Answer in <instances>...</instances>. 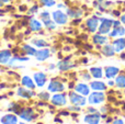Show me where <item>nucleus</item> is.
Here are the masks:
<instances>
[{
	"label": "nucleus",
	"instance_id": "7c9ffc66",
	"mask_svg": "<svg viewBox=\"0 0 125 124\" xmlns=\"http://www.w3.org/2000/svg\"><path fill=\"white\" fill-rule=\"evenodd\" d=\"M41 20L43 22L47 21V20H51V15H50V12L48 11H43L41 13Z\"/></svg>",
	"mask_w": 125,
	"mask_h": 124
},
{
	"label": "nucleus",
	"instance_id": "f704fd0d",
	"mask_svg": "<svg viewBox=\"0 0 125 124\" xmlns=\"http://www.w3.org/2000/svg\"><path fill=\"white\" fill-rule=\"evenodd\" d=\"M121 25V21H113V26L116 28V26H120Z\"/></svg>",
	"mask_w": 125,
	"mask_h": 124
},
{
	"label": "nucleus",
	"instance_id": "1a4fd4ad",
	"mask_svg": "<svg viewBox=\"0 0 125 124\" xmlns=\"http://www.w3.org/2000/svg\"><path fill=\"white\" fill-rule=\"evenodd\" d=\"M20 116H21L24 121L30 122V121H32L33 119H34L35 114H34V112H33L32 109H23V110H21V112H20Z\"/></svg>",
	"mask_w": 125,
	"mask_h": 124
},
{
	"label": "nucleus",
	"instance_id": "7ed1b4c3",
	"mask_svg": "<svg viewBox=\"0 0 125 124\" xmlns=\"http://www.w3.org/2000/svg\"><path fill=\"white\" fill-rule=\"evenodd\" d=\"M69 99H70V102L73 105H84L87 103V100L84 98V96L82 94H78L77 92H70L69 93Z\"/></svg>",
	"mask_w": 125,
	"mask_h": 124
},
{
	"label": "nucleus",
	"instance_id": "0eeeda50",
	"mask_svg": "<svg viewBox=\"0 0 125 124\" xmlns=\"http://www.w3.org/2000/svg\"><path fill=\"white\" fill-rule=\"evenodd\" d=\"M34 56L39 62H43L51 56V52L47 48H42V50H40V51H36Z\"/></svg>",
	"mask_w": 125,
	"mask_h": 124
},
{
	"label": "nucleus",
	"instance_id": "f8f14e48",
	"mask_svg": "<svg viewBox=\"0 0 125 124\" xmlns=\"http://www.w3.org/2000/svg\"><path fill=\"white\" fill-rule=\"evenodd\" d=\"M113 47H114V51L116 53H121L125 48V39H123V37L116 39L113 42Z\"/></svg>",
	"mask_w": 125,
	"mask_h": 124
},
{
	"label": "nucleus",
	"instance_id": "c9c22d12",
	"mask_svg": "<svg viewBox=\"0 0 125 124\" xmlns=\"http://www.w3.org/2000/svg\"><path fill=\"white\" fill-rule=\"evenodd\" d=\"M37 9H39V8H37V6H34V7H33V8L31 9V10H30V13H33V12H37Z\"/></svg>",
	"mask_w": 125,
	"mask_h": 124
},
{
	"label": "nucleus",
	"instance_id": "2f4dec72",
	"mask_svg": "<svg viewBox=\"0 0 125 124\" xmlns=\"http://www.w3.org/2000/svg\"><path fill=\"white\" fill-rule=\"evenodd\" d=\"M41 2L45 7H53L55 4V0H41Z\"/></svg>",
	"mask_w": 125,
	"mask_h": 124
},
{
	"label": "nucleus",
	"instance_id": "6ab92c4d",
	"mask_svg": "<svg viewBox=\"0 0 125 124\" xmlns=\"http://www.w3.org/2000/svg\"><path fill=\"white\" fill-rule=\"evenodd\" d=\"M93 42L95 44H98V45H104V44L108 43V37L99 33V34H95L93 36Z\"/></svg>",
	"mask_w": 125,
	"mask_h": 124
},
{
	"label": "nucleus",
	"instance_id": "9d476101",
	"mask_svg": "<svg viewBox=\"0 0 125 124\" xmlns=\"http://www.w3.org/2000/svg\"><path fill=\"white\" fill-rule=\"evenodd\" d=\"M46 80H47L46 75L43 74V72H35L34 74V81L37 87H43L45 85Z\"/></svg>",
	"mask_w": 125,
	"mask_h": 124
},
{
	"label": "nucleus",
	"instance_id": "a878e982",
	"mask_svg": "<svg viewBox=\"0 0 125 124\" xmlns=\"http://www.w3.org/2000/svg\"><path fill=\"white\" fill-rule=\"evenodd\" d=\"M67 14L70 18H79L81 17L82 11L81 10H73V9H68L67 10Z\"/></svg>",
	"mask_w": 125,
	"mask_h": 124
},
{
	"label": "nucleus",
	"instance_id": "2eb2a0df",
	"mask_svg": "<svg viewBox=\"0 0 125 124\" xmlns=\"http://www.w3.org/2000/svg\"><path fill=\"white\" fill-rule=\"evenodd\" d=\"M84 121L88 124H99L100 122V115L97 113H92V114H88L84 116Z\"/></svg>",
	"mask_w": 125,
	"mask_h": 124
},
{
	"label": "nucleus",
	"instance_id": "e433bc0d",
	"mask_svg": "<svg viewBox=\"0 0 125 124\" xmlns=\"http://www.w3.org/2000/svg\"><path fill=\"white\" fill-rule=\"evenodd\" d=\"M113 124H124V122L122 120H114Z\"/></svg>",
	"mask_w": 125,
	"mask_h": 124
},
{
	"label": "nucleus",
	"instance_id": "f03ea898",
	"mask_svg": "<svg viewBox=\"0 0 125 124\" xmlns=\"http://www.w3.org/2000/svg\"><path fill=\"white\" fill-rule=\"evenodd\" d=\"M52 19L57 24H66L68 21V15L61 10H56L52 13Z\"/></svg>",
	"mask_w": 125,
	"mask_h": 124
},
{
	"label": "nucleus",
	"instance_id": "bb28decb",
	"mask_svg": "<svg viewBox=\"0 0 125 124\" xmlns=\"http://www.w3.org/2000/svg\"><path fill=\"white\" fill-rule=\"evenodd\" d=\"M115 83L119 88H125V76L121 75V76H117L115 79Z\"/></svg>",
	"mask_w": 125,
	"mask_h": 124
},
{
	"label": "nucleus",
	"instance_id": "473e14b6",
	"mask_svg": "<svg viewBox=\"0 0 125 124\" xmlns=\"http://www.w3.org/2000/svg\"><path fill=\"white\" fill-rule=\"evenodd\" d=\"M39 97L42 99V100H48V99H50V94H48V92H41V93L39 94Z\"/></svg>",
	"mask_w": 125,
	"mask_h": 124
},
{
	"label": "nucleus",
	"instance_id": "ddd939ff",
	"mask_svg": "<svg viewBox=\"0 0 125 124\" xmlns=\"http://www.w3.org/2000/svg\"><path fill=\"white\" fill-rule=\"evenodd\" d=\"M119 72H120V69L117 67H114V66H109V67L105 68V77L108 79L114 78L115 76H117Z\"/></svg>",
	"mask_w": 125,
	"mask_h": 124
},
{
	"label": "nucleus",
	"instance_id": "a19ab883",
	"mask_svg": "<svg viewBox=\"0 0 125 124\" xmlns=\"http://www.w3.org/2000/svg\"><path fill=\"white\" fill-rule=\"evenodd\" d=\"M54 68H55V65H53V64L50 65V69H54Z\"/></svg>",
	"mask_w": 125,
	"mask_h": 124
},
{
	"label": "nucleus",
	"instance_id": "4be33fe9",
	"mask_svg": "<svg viewBox=\"0 0 125 124\" xmlns=\"http://www.w3.org/2000/svg\"><path fill=\"white\" fill-rule=\"evenodd\" d=\"M18 94H19L20 97H22V98H25V99H28V98H30V97H33L34 96V92L33 91H29L26 88H19L18 89Z\"/></svg>",
	"mask_w": 125,
	"mask_h": 124
},
{
	"label": "nucleus",
	"instance_id": "20e7f679",
	"mask_svg": "<svg viewBox=\"0 0 125 124\" xmlns=\"http://www.w3.org/2000/svg\"><path fill=\"white\" fill-rule=\"evenodd\" d=\"M105 99V96H104L103 92H93L89 96V103L92 105H95V104H100L102 103Z\"/></svg>",
	"mask_w": 125,
	"mask_h": 124
},
{
	"label": "nucleus",
	"instance_id": "a211bd4d",
	"mask_svg": "<svg viewBox=\"0 0 125 124\" xmlns=\"http://www.w3.org/2000/svg\"><path fill=\"white\" fill-rule=\"evenodd\" d=\"M90 88L93 90H95V91H102V90H105L106 89V86L104 83H102V81H92L90 85Z\"/></svg>",
	"mask_w": 125,
	"mask_h": 124
},
{
	"label": "nucleus",
	"instance_id": "37998d69",
	"mask_svg": "<svg viewBox=\"0 0 125 124\" xmlns=\"http://www.w3.org/2000/svg\"><path fill=\"white\" fill-rule=\"evenodd\" d=\"M109 85H110V86H113V85H114V83H113V81H110V83H109Z\"/></svg>",
	"mask_w": 125,
	"mask_h": 124
},
{
	"label": "nucleus",
	"instance_id": "423d86ee",
	"mask_svg": "<svg viewBox=\"0 0 125 124\" xmlns=\"http://www.w3.org/2000/svg\"><path fill=\"white\" fill-rule=\"evenodd\" d=\"M99 21L100 20L98 19L97 17H92V18H89L88 20H87V26H88L89 31L90 32H95L97 31V29L99 28Z\"/></svg>",
	"mask_w": 125,
	"mask_h": 124
},
{
	"label": "nucleus",
	"instance_id": "5701e85b",
	"mask_svg": "<svg viewBox=\"0 0 125 124\" xmlns=\"http://www.w3.org/2000/svg\"><path fill=\"white\" fill-rule=\"evenodd\" d=\"M30 29L31 31H34V32H37V31L42 30V23L36 19H32L30 21Z\"/></svg>",
	"mask_w": 125,
	"mask_h": 124
},
{
	"label": "nucleus",
	"instance_id": "9b49d317",
	"mask_svg": "<svg viewBox=\"0 0 125 124\" xmlns=\"http://www.w3.org/2000/svg\"><path fill=\"white\" fill-rule=\"evenodd\" d=\"M75 90L77 93H80L84 97L89 96V93H90V88H89V86H87L86 83H78L75 87Z\"/></svg>",
	"mask_w": 125,
	"mask_h": 124
},
{
	"label": "nucleus",
	"instance_id": "cd10ccee",
	"mask_svg": "<svg viewBox=\"0 0 125 124\" xmlns=\"http://www.w3.org/2000/svg\"><path fill=\"white\" fill-rule=\"evenodd\" d=\"M22 50H23L24 54H28V55H35V53H36V50L30 45H24L22 47Z\"/></svg>",
	"mask_w": 125,
	"mask_h": 124
},
{
	"label": "nucleus",
	"instance_id": "412c9836",
	"mask_svg": "<svg viewBox=\"0 0 125 124\" xmlns=\"http://www.w3.org/2000/svg\"><path fill=\"white\" fill-rule=\"evenodd\" d=\"M102 53H103L106 57H111V56H113V55L115 54V51H114L113 45L106 44V45H104L103 48H102Z\"/></svg>",
	"mask_w": 125,
	"mask_h": 124
},
{
	"label": "nucleus",
	"instance_id": "c85d7f7f",
	"mask_svg": "<svg viewBox=\"0 0 125 124\" xmlns=\"http://www.w3.org/2000/svg\"><path fill=\"white\" fill-rule=\"evenodd\" d=\"M32 43H33V45H35L36 47H40V48H43V47H45V46L47 45L46 41H44V40H41V39L33 40Z\"/></svg>",
	"mask_w": 125,
	"mask_h": 124
},
{
	"label": "nucleus",
	"instance_id": "49530a36",
	"mask_svg": "<svg viewBox=\"0 0 125 124\" xmlns=\"http://www.w3.org/2000/svg\"><path fill=\"white\" fill-rule=\"evenodd\" d=\"M104 124H108V123H104Z\"/></svg>",
	"mask_w": 125,
	"mask_h": 124
},
{
	"label": "nucleus",
	"instance_id": "ea45409f",
	"mask_svg": "<svg viewBox=\"0 0 125 124\" xmlns=\"http://www.w3.org/2000/svg\"><path fill=\"white\" fill-rule=\"evenodd\" d=\"M65 7H66V6H65V4H62V3H61V4H58V8H59V9L65 8Z\"/></svg>",
	"mask_w": 125,
	"mask_h": 124
},
{
	"label": "nucleus",
	"instance_id": "aec40b11",
	"mask_svg": "<svg viewBox=\"0 0 125 124\" xmlns=\"http://www.w3.org/2000/svg\"><path fill=\"white\" fill-rule=\"evenodd\" d=\"M71 67H73V64L71 62H69L68 59H65V61H62L58 63V68L62 72H66V70L70 69Z\"/></svg>",
	"mask_w": 125,
	"mask_h": 124
},
{
	"label": "nucleus",
	"instance_id": "79ce46f5",
	"mask_svg": "<svg viewBox=\"0 0 125 124\" xmlns=\"http://www.w3.org/2000/svg\"><path fill=\"white\" fill-rule=\"evenodd\" d=\"M10 1V0H2V2H3V3H7V2H9Z\"/></svg>",
	"mask_w": 125,
	"mask_h": 124
},
{
	"label": "nucleus",
	"instance_id": "4468645a",
	"mask_svg": "<svg viewBox=\"0 0 125 124\" xmlns=\"http://www.w3.org/2000/svg\"><path fill=\"white\" fill-rule=\"evenodd\" d=\"M11 58V52L8 50H3L0 51V64L4 65V64H8L9 61Z\"/></svg>",
	"mask_w": 125,
	"mask_h": 124
},
{
	"label": "nucleus",
	"instance_id": "6e6552de",
	"mask_svg": "<svg viewBox=\"0 0 125 124\" xmlns=\"http://www.w3.org/2000/svg\"><path fill=\"white\" fill-rule=\"evenodd\" d=\"M52 102L54 105H65L67 103L66 96H65L64 93L54 94V96L52 97Z\"/></svg>",
	"mask_w": 125,
	"mask_h": 124
},
{
	"label": "nucleus",
	"instance_id": "f3484780",
	"mask_svg": "<svg viewBox=\"0 0 125 124\" xmlns=\"http://www.w3.org/2000/svg\"><path fill=\"white\" fill-rule=\"evenodd\" d=\"M125 34V28L122 25L116 26V28L113 29V31L110 33V36L111 37H117V36H123Z\"/></svg>",
	"mask_w": 125,
	"mask_h": 124
},
{
	"label": "nucleus",
	"instance_id": "58836bf2",
	"mask_svg": "<svg viewBox=\"0 0 125 124\" xmlns=\"http://www.w3.org/2000/svg\"><path fill=\"white\" fill-rule=\"evenodd\" d=\"M121 23H123L124 25H125V14H123L121 17Z\"/></svg>",
	"mask_w": 125,
	"mask_h": 124
},
{
	"label": "nucleus",
	"instance_id": "c756f323",
	"mask_svg": "<svg viewBox=\"0 0 125 124\" xmlns=\"http://www.w3.org/2000/svg\"><path fill=\"white\" fill-rule=\"evenodd\" d=\"M44 25H45V28H47L48 30H55L56 29V24H55V22L53 21L52 19L51 20H47V21L43 22Z\"/></svg>",
	"mask_w": 125,
	"mask_h": 124
},
{
	"label": "nucleus",
	"instance_id": "4c0bfd02",
	"mask_svg": "<svg viewBox=\"0 0 125 124\" xmlns=\"http://www.w3.org/2000/svg\"><path fill=\"white\" fill-rule=\"evenodd\" d=\"M88 112H91V113H95V112H98L95 109H93V108H89L88 109Z\"/></svg>",
	"mask_w": 125,
	"mask_h": 124
},
{
	"label": "nucleus",
	"instance_id": "b1692460",
	"mask_svg": "<svg viewBox=\"0 0 125 124\" xmlns=\"http://www.w3.org/2000/svg\"><path fill=\"white\" fill-rule=\"evenodd\" d=\"M22 85L25 88H28V89H34L35 88L34 83H33V80L29 76H24L23 78H22Z\"/></svg>",
	"mask_w": 125,
	"mask_h": 124
},
{
	"label": "nucleus",
	"instance_id": "72a5a7b5",
	"mask_svg": "<svg viewBox=\"0 0 125 124\" xmlns=\"http://www.w3.org/2000/svg\"><path fill=\"white\" fill-rule=\"evenodd\" d=\"M82 78L84 79V80H90V75L88 74V72H84V74H82Z\"/></svg>",
	"mask_w": 125,
	"mask_h": 124
},
{
	"label": "nucleus",
	"instance_id": "393cba45",
	"mask_svg": "<svg viewBox=\"0 0 125 124\" xmlns=\"http://www.w3.org/2000/svg\"><path fill=\"white\" fill-rule=\"evenodd\" d=\"M90 72H91V75H92L93 78H95V79H100V78H102V76H103L102 69L100 67H92V68H90Z\"/></svg>",
	"mask_w": 125,
	"mask_h": 124
},
{
	"label": "nucleus",
	"instance_id": "dca6fc26",
	"mask_svg": "<svg viewBox=\"0 0 125 124\" xmlns=\"http://www.w3.org/2000/svg\"><path fill=\"white\" fill-rule=\"evenodd\" d=\"M2 124H18V118L13 114H7L3 118H1Z\"/></svg>",
	"mask_w": 125,
	"mask_h": 124
},
{
	"label": "nucleus",
	"instance_id": "f257e3e1",
	"mask_svg": "<svg viewBox=\"0 0 125 124\" xmlns=\"http://www.w3.org/2000/svg\"><path fill=\"white\" fill-rule=\"evenodd\" d=\"M100 22L101 23L99 24V28H98L100 34H108V33H110L111 28L113 26V20L103 18V19L100 20Z\"/></svg>",
	"mask_w": 125,
	"mask_h": 124
},
{
	"label": "nucleus",
	"instance_id": "c03bdc74",
	"mask_svg": "<svg viewBox=\"0 0 125 124\" xmlns=\"http://www.w3.org/2000/svg\"><path fill=\"white\" fill-rule=\"evenodd\" d=\"M3 6V2H2V0H0V7Z\"/></svg>",
	"mask_w": 125,
	"mask_h": 124
},
{
	"label": "nucleus",
	"instance_id": "39448f33",
	"mask_svg": "<svg viewBox=\"0 0 125 124\" xmlns=\"http://www.w3.org/2000/svg\"><path fill=\"white\" fill-rule=\"evenodd\" d=\"M48 90L51 92H59V91H64L65 90V86L62 85L61 81L58 80H52L48 85Z\"/></svg>",
	"mask_w": 125,
	"mask_h": 124
},
{
	"label": "nucleus",
	"instance_id": "a18cd8bd",
	"mask_svg": "<svg viewBox=\"0 0 125 124\" xmlns=\"http://www.w3.org/2000/svg\"><path fill=\"white\" fill-rule=\"evenodd\" d=\"M19 124H25V123H19Z\"/></svg>",
	"mask_w": 125,
	"mask_h": 124
}]
</instances>
